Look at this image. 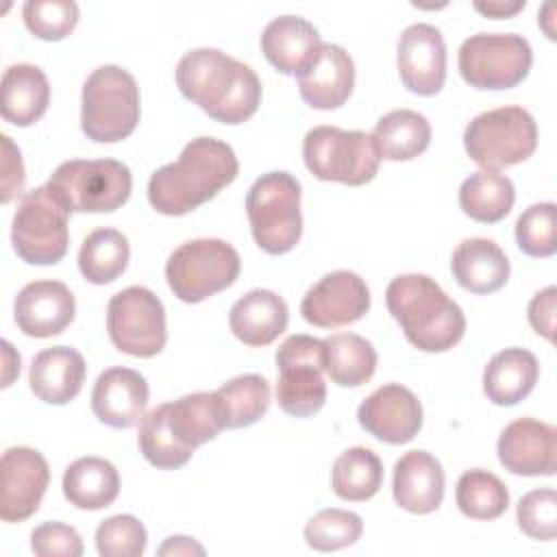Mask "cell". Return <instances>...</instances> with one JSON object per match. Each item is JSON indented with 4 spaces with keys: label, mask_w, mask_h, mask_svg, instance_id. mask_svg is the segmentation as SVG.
Returning a JSON list of instances; mask_svg holds the SVG:
<instances>
[{
    "label": "cell",
    "mask_w": 557,
    "mask_h": 557,
    "mask_svg": "<svg viewBox=\"0 0 557 557\" xmlns=\"http://www.w3.org/2000/svg\"><path fill=\"white\" fill-rule=\"evenodd\" d=\"M181 94L222 124H242L261 104L257 72L215 48H196L176 65Z\"/></svg>",
    "instance_id": "cell-1"
},
{
    "label": "cell",
    "mask_w": 557,
    "mask_h": 557,
    "mask_svg": "<svg viewBox=\"0 0 557 557\" xmlns=\"http://www.w3.org/2000/svg\"><path fill=\"white\" fill-rule=\"evenodd\" d=\"M239 163L233 148L215 137H196L174 163L159 168L148 181V200L163 215H183L237 178Z\"/></svg>",
    "instance_id": "cell-2"
},
{
    "label": "cell",
    "mask_w": 557,
    "mask_h": 557,
    "mask_svg": "<svg viewBox=\"0 0 557 557\" xmlns=\"http://www.w3.org/2000/svg\"><path fill=\"white\" fill-rule=\"evenodd\" d=\"M385 305L407 342L422 352H444L466 333L463 309L426 274L392 278Z\"/></svg>",
    "instance_id": "cell-3"
},
{
    "label": "cell",
    "mask_w": 557,
    "mask_h": 557,
    "mask_svg": "<svg viewBox=\"0 0 557 557\" xmlns=\"http://www.w3.org/2000/svg\"><path fill=\"white\" fill-rule=\"evenodd\" d=\"M139 87L133 74L120 65L96 67L81 98V128L87 139L113 144L126 139L139 122Z\"/></svg>",
    "instance_id": "cell-4"
},
{
    "label": "cell",
    "mask_w": 557,
    "mask_h": 557,
    "mask_svg": "<svg viewBox=\"0 0 557 557\" xmlns=\"http://www.w3.org/2000/svg\"><path fill=\"white\" fill-rule=\"evenodd\" d=\"M246 213L257 246L268 255H285L302 235L300 183L289 172L261 174L246 194Z\"/></svg>",
    "instance_id": "cell-5"
},
{
    "label": "cell",
    "mask_w": 557,
    "mask_h": 557,
    "mask_svg": "<svg viewBox=\"0 0 557 557\" xmlns=\"http://www.w3.org/2000/svg\"><path fill=\"white\" fill-rule=\"evenodd\" d=\"M46 187L70 213H109L128 200L133 178L115 159H72L52 172Z\"/></svg>",
    "instance_id": "cell-6"
},
{
    "label": "cell",
    "mask_w": 557,
    "mask_h": 557,
    "mask_svg": "<svg viewBox=\"0 0 557 557\" xmlns=\"http://www.w3.org/2000/svg\"><path fill=\"white\" fill-rule=\"evenodd\" d=\"M535 146L537 124L522 107H498L479 113L463 131L468 157L492 172L527 161L535 152Z\"/></svg>",
    "instance_id": "cell-7"
},
{
    "label": "cell",
    "mask_w": 557,
    "mask_h": 557,
    "mask_svg": "<svg viewBox=\"0 0 557 557\" xmlns=\"http://www.w3.org/2000/svg\"><path fill=\"white\" fill-rule=\"evenodd\" d=\"M302 159L315 178L352 187L370 183L381 163L372 135L337 126L311 128L302 139Z\"/></svg>",
    "instance_id": "cell-8"
},
{
    "label": "cell",
    "mask_w": 557,
    "mask_h": 557,
    "mask_svg": "<svg viewBox=\"0 0 557 557\" xmlns=\"http://www.w3.org/2000/svg\"><path fill=\"white\" fill-rule=\"evenodd\" d=\"M239 255L224 239H194L181 244L165 263V278L174 296L183 302H200L239 276Z\"/></svg>",
    "instance_id": "cell-9"
},
{
    "label": "cell",
    "mask_w": 557,
    "mask_h": 557,
    "mask_svg": "<svg viewBox=\"0 0 557 557\" xmlns=\"http://www.w3.org/2000/svg\"><path fill=\"white\" fill-rule=\"evenodd\" d=\"M457 63L474 89H511L527 78L533 50L518 33H476L461 44Z\"/></svg>",
    "instance_id": "cell-10"
},
{
    "label": "cell",
    "mask_w": 557,
    "mask_h": 557,
    "mask_svg": "<svg viewBox=\"0 0 557 557\" xmlns=\"http://www.w3.org/2000/svg\"><path fill=\"white\" fill-rule=\"evenodd\" d=\"M70 211L48 191V187L30 189L22 196L13 215L11 242L15 255L30 265L59 263L70 244Z\"/></svg>",
    "instance_id": "cell-11"
},
{
    "label": "cell",
    "mask_w": 557,
    "mask_h": 557,
    "mask_svg": "<svg viewBox=\"0 0 557 557\" xmlns=\"http://www.w3.org/2000/svg\"><path fill=\"white\" fill-rule=\"evenodd\" d=\"M107 331L120 352L141 359L154 357L168 342L163 302L148 287H126L107 305Z\"/></svg>",
    "instance_id": "cell-12"
},
{
    "label": "cell",
    "mask_w": 557,
    "mask_h": 557,
    "mask_svg": "<svg viewBox=\"0 0 557 557\" xmlns=\"http://www.w3.org/2000/svg\"><path fill=\"white\" fill-rule=\"evenodd\" d=\"M50 470L44 455L28 446H11L0 459V518L22 522L30 518L48 490Z\"/></svg>",
    "instance_id": "cell-13"
},
{
    "label": "cell",
    "mask_w": 557,
    "mask_h": 557,
    "mask_svg": "<svg viewBox=\"0 0 557 557\" xmlns=\"http://www.w3.org/2000/svg\"><path fill=\"white\" fill-rule=\"evenodd\" d=\"M370 309L366 281L350 270L324 274L307 289L300 302L302 318L320 329H335L361 320Z\"/></svg>",
    "instance_id": "cell-14"
},
{
    "label": "cell",
    "mask_w": 557,
    "mask_h": 557,
    "mask_svg": "<svg viewBox=\"0 0 557 557\" xmlns=\"http://www.w3.org/2000/svg\"><path fill=\"white\" fill-rule=\"evenodd\" d=\"M357 420L379 442L407 444L422 429V405L409 387L387 383L359 405Z\"/></svg>",
    "instance_id": "cell-15"
},
{
    "label": "cell",
    "mask_w": 557,
    "mask_h": 557,
    "mask_svg": "<svg viewBox=\"0 0 557 557\" xmlns=\"http://www.w3.org/2000/svg\"><path fill=\"white\" fill-rule=\"evenodd\" d=\"M396 63L403 85L418 96H435L446 83V44L440 28L411 24L398 37Z\"/></svg>",
    "instance_id": "cell-16"
},
{
    "label": "cell",
    "mask_w": 557,
    "mask_h": 557,
    "mask_svg": "<svg viewBox=\"0 0 557 557\" xmlns=\"http://www.w3.org/2000/svg\"><path fill=\"white\" fill-rule=\"evenodd\" d=\"M496 453L511 474L553 476L557 472V431L548 422L518 418L503 429Z\"/></svg>",
    "instance_id": "cell-17"
},
{
    "label": "cell",
    "mask_w": 557,
    "mask_h": 557,
    "mask_svg": "<svg viewBox=\"0 0 557 557\" xmlns=\"http://www.w3.org/2000/svg\"><path fill=\"white\" fill-rule=\"evenodd\" d=\"M355 87L352 57L337 44H320L315 54L298 74L302 100L320 111L342 107Z\"/></svg>",
    "instance_id": "cell-18"
},
{
    "label": "cell",
    "mask_w": 557,
    "mask_h": 557,
    "mask_svg": "<svg viewBox=\"0 0 557 557\" xmlns=\"http://www.w3.org/2000/svg\"><path fill=\"white\" fill-rule=\"evenodd\" d=\"M74 294L61 281H33L15 296L13 313L17 329L28 337H52L74 320Z\"/></svg>",
    "instance_id": "cell-19"
},
{
    "label": "cell",
    "mask_w": 557,
    "mask_h": 557,
    "mask_svg": "<svg viewBox=\"0 0 557 557\" xmlns=\"http://www.w3.org/2000/svg\"><path fill=\"white\" fill-rule=\"evenodd\" d=\"M148 383L146 379L122 366L107 368L94 383L91 411L113 429H131L146 416Z\"/></svg>",
    "instance_id": "cell-20"
},
{
    "label": "cell",
    "mask_w": 557,
    "mask_h": 557,
    "mask_svg": "<svg viewBox=\"0 0 557 557\" xmlns=\"http://www.w3.org/2000/svg\"><path fill=\"white\" fill-rule=\"evenodd\" d=\"M442 463L426 450H409L394 466L392 494L396 505L409 513H431L444 498Z\"/></svg>",
    "instance_id": "cell-21"
},
{
    "label": "cell",
    "mask_w": 557,
    "mask_h": 557,
    "mask_svg": "<svg viewBox=\"0 0 557 557\" xmlns=\"http://www.w3.org/2000/svg\"><path fill=\"white\" fill-rule=\"evenodd\" d=\"M85 359L70 346H52L35 355L28 383L33 394L48 405H67L83 389Z\"/></svg>",
    "instance_id": "cell-22"
},
{
    "label": "cell",
    "mask_w": 557,
    "mask_h": 557,
    "mask_svg": "<svg viewBox=\"0 0 557 557\" xmlns=\"http://www.w3.org/2000/svg\"><path fill=\"white\" fill-rule=\"evenodd\" d=\"M289 322L287 302L272 289H252L244 294L228 313L233 335L252 348L272 344Z\"/></svg>",
    "instance_id": "cell-23"
},
{
    "label": "cell",
    "mask_w": 557,
    "mask_h": 557,
    "mask_svg": "<svg viewBox=\"0 0 557 557\" xmlns=\"http://www.w3.org/2000/svg\"><path fill=\"white\" fill-rule=\"evenodd\" d=\"M450 270L463 289L483 296L498 292L507 283L511 265L496 242L485 237H470L455 248L450 257Z\"/></svg>",
    "instance_id": "cell-24"
},
{
    "label": "cell",
    "mask_w": 557,
    "mask_h": 557,
    "mask_svg": "<svg viewBox=\"0 0 557 557\" xmlns=\"http://www.w3.org/2000/svg\"><path fill=\"white\" fill-rule=\"evenodd\" d=\"M320 44L318 28L298 15L274 17L261 33L265 59L287 76H298Z\"/></svg>",
    "instance_id": "cell-25"
},
{
    "label": "cell",
    "mask_w": 557,
    "mask_h": 557,
    "mask_svg": "<svg viewBox=\"0 0 557 557\" xmlns=\"http://www.w3.org/2000/svg\"><path fill=\"white\" fill-rule=\"evenodd\" d=\"M540 376L537 357L527 348H505L496 352L483 370V392L498 407L524 400Z\"/></svg>",
    "instance_id": "cell-26"
},
{
    "label": "cell",
    "mask_w": 557,
    "mask_h": 557,
    "mask_svg": "<svg viewBox=\"0 0 557 557\" xmlns=\"http://www.w3.org/2000/svg\"><path fill=\"white\" fill-rule=\"evenodd\" d=\"M50 102L46 74L33 63L9 65L2 74L0 113L13 126H30L41 120Z\"/></svg>",
    "instance_id": "cell-27"
},
{
    "label": "cell",
    "mask_w": 557,
    "mask_h": 557,
    "mask_svg": "<svg viewBox=\"0 0 557 557\" xmlns=\"http://www.w3.org/2000/svg\"><path fill=\"white\" fill-rule=\"evenodd\" d=\"M63 494L78 509H104L120 494V474L102 457H81L63 472Z\"/></svg>",
    "instance_id": "cell-28"
},
{
    "label": "cell",
    "mask_w": 557,
    "mask_h": 557,
    "mask_svg": "<svg viewBox=\"0 0 557 557\" xmlns=\"http://www.w3.org/2000/svg\"><path fill=\"white\" fill-rule=\"evenodd\" d=\"M372 139L381 159L409 161L429 148L431 124L422 113L413 109H396L376 122Z\"/></svg>",
    "instance_id": "cell-29"
},
{
    "label": "cell",
    "mask_w": 557,
    "mask_h": 557,
    "mask_svg": "<svg viewBox=\"0 0 557 557\" xmlns=\"http://www.w3.org/2000/svg\"><path fill=\"white\" fill-rule=\"evenodd\" d=\"M168 424L172 433L185 446L198 448L200 444L215 440L224 429V420L213 392H196L165 403Z\"/></svg>",
    "instance_id": "cell-30"
},
{
    "label": "cell",
    "mask_w": 557,
    "mask_h": 557,
    "mask_svg": "<svg viewBox=\"0 0 557 557\" xmlns=\"http://www.w3.org/2000/svg\"><path fill=\"white\" fill-rule=\"evenodd\" d=\"M516 200L513 183L498 172L479 170L459 187L461 211L481 224H494L509 215Z\"/></svg>",
    "instance_id": "cell-31"
},
{
    "label": "cell",
    "mask_w": 557,
    "mask_h": 557,
    "mask_svg": "<svg viewBox=\"0 0 557 557\" xmlns=\"http://www.w3.org/2000/svg\"><path fill=\"white\" fill-rule=\"evenodd\" d=\"M324 342V370L342 387L368 383L376 370L374 346L357 333H335Z\"/></svg>",
    "instance_id": "cell-32"
},
{
    "label": "cell",
    "mask_w": 557,
    "mask_h": 557,
    "mask_svg": "<svg viewBox=\"0 0 557 557\" xmlns=\"http://www.w3.org/2000/svg\"><path fill=\"white\" fill-rule=\"evenodd\" d=\"M224 429H244L259 422L270 407V385L261 374H239L215 392Z\"/></svg>",
    "instance_id": "cell-33"
},
{
    "label": "cell",
    "mask_w": 557,
    "mask_h": 557,
    "mask_svg": "<svg viewBox=\"0 0 557 557\" xmlns=\"http://www.w3.org/2000/svg\"><path fill=\"white\" fill-rule=\"evenodd\" d=\"M383 483V463L379 455L366 446L344 450L331 470V487L342 500L363 503L372 498Z\"/></svg>",
    "instance_id": "cell-34"
},
{
    "label": "cell",
    "mask_w": 557,
    "mask_h": 557,
    "mask_svg": "<svg viewBox=\"0 0 557 557\" xmlns=\"http://www.w3.org/2000/svg\"><path fill=\"white\" fill-rule=\"evenodd\" d=\"M128 239L115 228L91 231L78 250V270L94 285L113 283L128 265Z\"/></svg>",
    "instance_id": "cell-35"
},
{
    "label": "cell",
    "mask_w": 557,
    "mask_h": 557,
    "mask_svg": "<svg viewBox=\"0 0 557 557\" xmlns=\"http://www.w3.org/2000/svg\"><path fill=\"white\" fill-rule=\"evenodd\" d=\"M276 383L278 407L294 418H309L326 403V383L322 368L309 363L281 366Z\"/></svg>",
    "instance_id": "cell-36"
},
{
    "label": "cell",
    "mask_w": 557,
    "mask_h": 557,
    "mask_svg": "<svg viewBox=\"0 0 557 557\" xmlns=\"http://www.w3.org/2000/svg\"><path fill=\"white\" fill-rule=\"evenodd\" d=\"M455 503L459 511L472 520H496L509 507V490L490 470L474 468L459 476Z\"/></svg>",
    "instance_id": "cell-37"
},
{
    "label": "cell",
    "mask_w": 557,
    "mask_h": 557,
    "mask_svg": "<svg viewBox=\"0 0 557 557\" xmlns=\"http://www.w3.org/2000/svg\"><path fill=\"white\" fill-rule=\"evenodd\" d=\"M137 444H139L144 459L159 470H176V468L185 466L196 450V448L178 442V437L172 433V429L168 424L165 405L154 407L152 411H148L141 418Z\"/></svg>",
    "instance_id": "cell-38"
},
{
    "label": "cell",
    "mask_w": 557,
    "mask_h": 557,
    "mask_svg": "<svg viewBox=\"0 0 557 557\" xmlns=\"http://www.w3.org/2000/svg\"><path fill=\"white\" fill-rule=\"evenodd\" d=\"M363 533V522L355 511L346 509H320L305 524V540L313 550L331 553L355 544Z\"/></svg>",
    "instance_id": "cell-39"
},
{
    "label": "cell",
    "mask_w": 557,
    "mask_h": 557,
    "mask_svg": "<svg viewBox=\"0 0 557 557\" xmlns=\"http://www.w3.org/2000/svg\"><path fill=\"white\" fill-rule=\"evenodd\" d=\"M518 248L535 259L553 257L557 250V207L555 202L531 205L516 222Z\"/></svg>",
    "instance_id": "cell-40"
},
{
    "label": "cell",
    "mask_w": 557,
    "mask_h": 557,
    "mask_svg": "<svg viewBox=\"0 0 557 557\" xmlns=\"http://www.w3.org/2000/svg\"><path fill=\"white\" fill-rule=\"evenodd\" d=\"M22 17L35 37L59 41L74 30L78 22V4L72 0H28L22 7Z\"/></svg>",
    "instance_id": "cell-41"
},
{
    "label": "cell",
    "mask_w": 557,
    "mask_h": 557,
    "mask_svg": "<svg viewBox=\"0 0 557 557\" xmlns=\"http://www.w3.org/2000/svg\"><path fill=\"white\" fill-rule=\"evenodd\" d=\"M148 544L144 524L131 513H117L96 529V548L102 557H139Z\"/></svg>",
    "instance_id": "cell-42"
},
{
    "label": "cell",
    "mask_w": 557,
    "mask_h": 557,
    "mask_svg": "<svg viewBox=\"0 0 557 557\" xmlns=\"http://www.w3.org/2000/svg\"><path fill=\"white\" fill-rule=\"evenodd\" d=\"M516 518L522 533L533 540L550 542L557 535V492L553 487L531 490L516 505Z\"/></svg>",
    "instance_id": "cell-43"
},
{
    "label": "cell",
    "mask_w": 557,
    "mask_h": 557,
    "mask_svg": "<svg viewBox=\"0 0 557 557\" xmlns=\"http://www.w3.org/2000/svg\"><path fill=\"white\" fill-rule=\"evenodd\" d=\"M30 548L41 557H81L83 540L74 527L52 520L33 529Z\"/></svg>",
    "instance_id": "cell-44"
},
{
    "label": "cell",
    "mask_w": 557,
    "mask_h": 557,
    "mask_svg": "<svg viewBox=\"0 0 557 557\" xmlns=\"http://www.w3.org/2000/svg\"><path fill=\"white\" fill-rule=\"evenodd\" d=\"M2 141V191H0V202L7 205L11 198H15L22 187H24V163L20 148L11 141V137L0 135Z\"/></svg>",
    "instance_id": "cell-45"
},
{
    "label": "cell",
    "mask_w": 557,
    "mask_h": 557,
    "mask_svg": "<svg viewBox=\"0 0 557 557\" xmlns=\"http://www.w3.org/2000/svg\"><path fill=\"white\" fill-rule=\"evenodd\" d=\"M555 305H557V287L548 285L537 292L529 302V322L535 333L553 342L555 337Z\"/></svg>",
    "instance_id": "cell-46"
},
{
    "label": "cell",
    "mask_w": 557,
    "mask_h": 557,
    "mask_svg": "<svg viewBox=\"0 0 557 557\" xmlns=\"http://www.w3.org/2000/svg\"><path fill=\"white\" fill-rule=\"evenodd\" d=\"M159 555L163 557H178V555H205V548L194 540V537H185V535H172L168 537L159 550Z\"/></svg>",
    "instance_id": "cell-47"
},
{
    "label": "cell",
    "mask_w": 557,
    "mask_h": 557,
    "mask_svg": "<svg viewBox=\"0 0 557 557\" xmlns=\"http://www.w3.org/2000/svg\"><path fill=\"white\" fill-rule=\"evenodd\" d=\"M524 7H527L524 0H518V2H474V9L479 13H483L485 17H494V20L511 17L518 11H522Z\"/></svg>",
    "instance_id": "cell-48"
},
{
    "label": "cell",
    "mask_w": 557,
    "mask_h": 557,
    "mask_svg": "<svg viewBox=\"0 0 557 557\" xmlns=\"http://www.w3.org/2000/svg\"><path fill=\"white\" fill-rule=\"evenodd\" d=\"M2 348H4V381H2V387H9L13 376L20 374V355H15V350L9 342H2Z\"/></svg>",
    "instance_id": "cell-49"
}]
</instances>
